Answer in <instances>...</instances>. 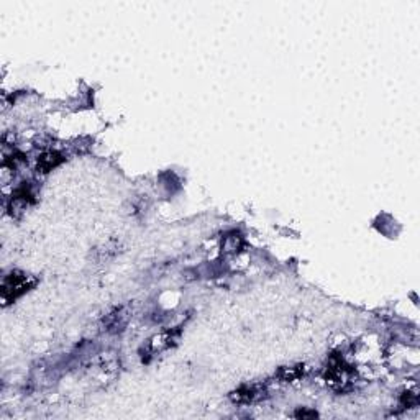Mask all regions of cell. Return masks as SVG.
Here are the masks:
<instances>
[{"label": "cell", "mask_w": 420, "mask_h": 420, "mask_svg": "<svg viewBox=\"0 0 420 420\" xmlns=\"http://www.w3.org/2000/svg\"><path fill=\"white\" fill-rule=\"evenodd\" d=\"M350 376H352V370L343 361V358L333 357L327 368V383L333 388L343 389L350 383Z\"/></svg>", "instance_id": "obj_2"}, {"label": "cell", "mask_w": 420, "mask_h": 420, "mask_svg": "<svg viewBox=\"0 0 420 420\" xmlns=\"http://www.w3.org/2000/svg\"><path fill=\"white\" fill-rule=\"evenodd\" d=\"M63 161L64 158L61 153H58V151H46V153H43L40 158H38L37 170L40 172H50L56 170Z\"/></svg>", "instance_id": "obj_3"}, {"label": "cell", "mask_w": 420, "mask_h": 420, "mask_svg": "<svg viewBox=\"0 0 420 420\" xmlns=\"http://www.w3.org/2000/svg\"><path fill=\"white\" fill-rule=\"evenodd\" d=\"M30 288H32V283H30V278L27 274L19 271H12L10 274L3 278L2 299L6 301V304L14 302L19 297L23 296Z\"/></svg>", "instance_id": "obj_1"}]
</instances>
